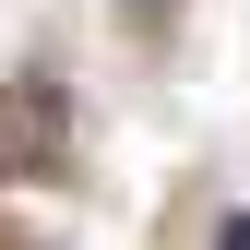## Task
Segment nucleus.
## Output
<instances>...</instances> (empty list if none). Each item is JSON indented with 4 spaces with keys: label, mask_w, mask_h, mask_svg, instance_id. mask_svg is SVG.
<instances>
[{
    "label": "nucleus",
    "mask_w": 250,
    "mask_h": 250,
    "mask_svg": "<svg viewBox=\"0 0 250 250\" xmlns=\"http://www.w3.org/2000/svg\"><path fill=\"white\" fill-rule=\"evenodd\" d=\"M214 250H250V214H227V227H214Z\"/></svg>",
    "instance_id": "1"
}]
</instances>
